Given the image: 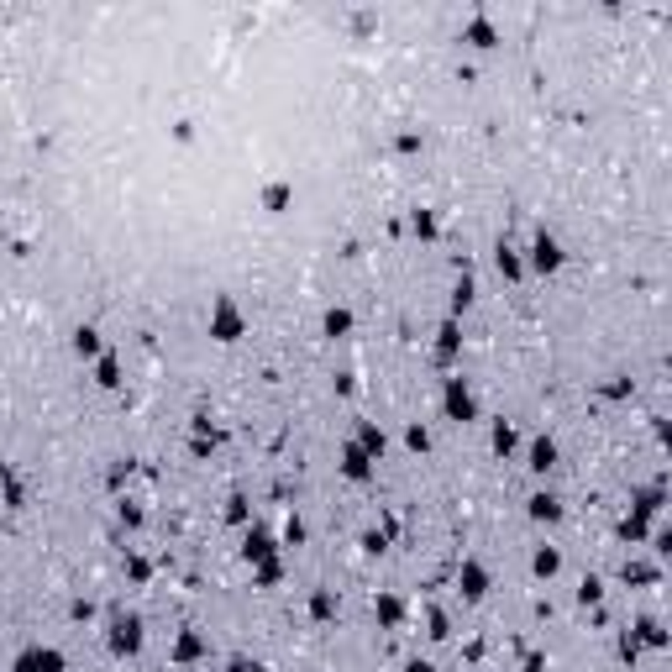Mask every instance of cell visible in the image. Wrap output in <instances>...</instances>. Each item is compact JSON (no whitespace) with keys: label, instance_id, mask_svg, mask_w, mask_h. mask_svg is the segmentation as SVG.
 Segmentation results:
<instances>
[{"label":"cell","instance_id":"21","mask_svg":"<svg viewBox=\"0 0 672 672\" xmlns=\"http://www.w3.org/2000/svg\"><path fill=\"white\" fill-rule=\"evenodd\" d=\"M405 672H436V667H431V662H410Z\"/></svg>","mask_w":672,"mask_h":672},{"label":"cell","instance_id":"9","mask_svg":"<svg viewBox=\"0 0 672 672\" xmlns=\"http://www.w3.org/2000/svg\"><path fill=\"white\" fill-rule=\"evenodd\" d=\"M373 467H368V452L362 447H347V478H368Z\"/></svg>","mask_w":672,"mask_h":672},{"label":"cell","instance_id":"1","mask_svg":"<svg viewBox=\"0 0 672 672\" xmlns=\"http://www.w3.org/2000/svg\"><path fill=\"white\" fill-rule=\"evenodd\" d=\"M210 336H221V342H237L242 336V315H237V305L226 300V294L216 300V310H210Z\"/></svg>","mask_w":672,"mask_h":672},{"label":"cell","instance_id":"18","mask_svg":"<svg viewBox=\"0 0 672 672\" xmlns=\"http://www.w3.org/2000/svg\"><path fill=\"white\" fill-rule=\"evenodd\" d=\"M268 205H273V210L289 205V190H284V184H273V190H268Z\"/></svg>","mask_w":672,"mask_h":672},{"label":"cell","instance_id":"10","mask_svg":"<svg viewBox=\"0 0 672 672\" xmlns=\"http://www.w3.org/2000/svg\"><path fill=\"white\" fill-rule=\"evenodd\" d=\"M362 452H368V457H384V431H379V426H362Z\"/></svg>","mask_w":672,"mask_h":672},{"label":"cell","instance_id":"7","mask_svg":"<svg viewBox=\"0 0 672 672\" xmlns=\"http://www.w3.org/2000/svg\"><path fill=\"white\" fill-rule=\"evenodd\" d=\"M74 352H79V357H95V352H100V331H95V326H79V331H74Z\"/></svg>","mask_w":672,"mask_h":672},{"label":"cell","instance_id":"20","mask_svg":"<svg viewBox=\"0 0 672 672\" xmlns=\"http://www.w3.org/2000/svg\"><path fill=\"white\" fill-rule=\"evenodd\" d=\"M232 672H258V662H232Z\"/></svg>","mask_w":672,"mask_h":672},{"label":"cell","instance_id":"12","mask_svg":"<svg viewBox=\"0 0 672 672\" xmlns=\"http://www.w3.org/2000/svg\"><path fill=\"white\" fill-rule=\"evenodd\" d=\"M531 568H536V578H552V573L562 568V562H557V552H536V562H531Z\"/></svg>","mask_w":672,"mask_h":672},{"label":"cell","instance_id":"13","mask_svg":"<svg viewBox=\"0 0 672 672\" xmlns=\"http://www.w3.org/2000/svg\"><path fill=\"white\" fill-rule=\"evenodd\" d=\"M100 384H105V389H116V384H121V368H116V357H105V362H100Z\"/></svg>","mask_w":672,"mask_h":672},{"label":"cell","instance_id":"14","mask_svg":"<svg viewBox=\"0 0 672 672\" xmlns=\"http://www.w3.org/2000/svg\"><path fill=\"white\" fill-rule=\"evenodd\" d=\"M499 273H509V278H520V258L509 247H499Z\"/></svg>","mask_w":672,"mask_h":672},{"label":"cell","instance_id":"17","mask_svg":"<svg viewBox=\"0 0 672 672\" xmlns=\"http://www.w3.org/2000/svg\"><path fill=\"white\" fill-rule=\"evenodd\" d=\"M578 599H583V604H599V578H583V588H578Z\"/></svg>","mask_w":672,"mask_h":672},{"label":"cell","instance_id":"11","mask_svg":"<svg viewBox=\"0 0 672 672\" xmlns=\"http://www.w3.org/2000/svg\"><path fill=\"white\" fill-rule=\"evenodd\" d=\"M531 515H536V520H557L562 509H557V499H546V494H536V499H531Z\"/></svg>","mask_w":672,"mask_h":672},{"label":"cell","instance_id":"4","mask_svg":"<svg viewBox=\"0 0 672 672\" xmlns=\"http://www.w3.org/2000/svg\"><path fill=\"white\" fill-rule=\"evenodd\" d=\"M447 415H457V421H473L478 415V405H473V394H467L462 379H447Z\"/></svg>","mask_w":672,"mask_h":672},{"label":"cell","instance_id":"5","mask_svg":"<svg viewBox=\"0 0 672 672\" xmlns=\"http://www.w3.org/2000/svg\"><path fill=\"white\" fill-rule=\"evenodd\" d=\"M16 672H63V656L53 646H37V651H26L16 662Z\"/></svg>","mask_w":672,"mask_h":672},{"label":"cell","instance_id":"3","mask_svg":"<svg viewBox=\"0 0 672 672\" xmlns=\"http://www.w3.org/2000/svg\"><path fill=\"white\" fill-rule=\"evenodd\" d=\"M142 646V620L137 614H121L111 625V651H137Z\"/></svg>","mask_w":672,"mask_h":672},{"label":"cell","instance_id":"8","mask_svg":"<svg viewBox=\"0 0 672 672\" xmlns=\"http://www.w3.org/2000/svg\"><path fill=\"white\" fill-rule=\"evenodd\" d=\"M483 583H489V578H483V568H478V562H467V568H462V594H467V599H478V594H483Z\"/></svg>","mask_w":672,"mask_h":672},{"label":"cell","instance_id":"19","mask_svg":"<svg viewBox=\"0 0 672 672\" xmlns=\"http://www.w3.org/2000/svg\"><path fill=\"white\" fill-rule=\"evenodd\" d=\"M190 656H200V641L184 636V641H179V662H190Z\"/></svg>","mask_w":672,"mask_h":672},{"label":"cell","instance_id":"6","mask_svg":"<svg viewBox=\"0 0 672 672\" xmlns=\"http://www.w3.org/2000/svg\"><path fill=\"white\" fill-rule=\"evenodd\" d=\"M552 462H557V441H552V436H541V441L531 447V467H536V473H546Z\"/></svg>","mask_w":672,"mask_h":672},{"label":"cell","instance_id":"2","mask_svg":"<svg viewBox=\"0 0 672 672\" xmlns=\"http://www.w3.org/2000/svg\"><path fill=\"white\" fill-rule=\"evenodd\" d=\"M531 268H536V273H557V268H562V247H557V237L536 232V242H531Z\"/></svg>","mask_w":672,"mask_h":672},{"label":"cell","instance_id":"15","mask_svg":"<svg viewBox=\"0 0 672 672\" xmlns=\"http://www.w3.org/2000/svg\"><path fill=\"white\" fill-rule=\"evenodd\" d=\"M347 326H352V315H347V310H326V331H331V336L347 331Z\"/></svg>","mask_w":672,"mask_h":672},{"label":"cell","instance_id":"16","mask_svg":"<svg viewBox=\"0 0 672 672\" xmlns=\"http://www.w3.org/2000/svg\"><path fill=\"white\" fill-rule=\"evenodd\" d=\"M494 447L509 452V447H515V431H509V426H494Z\"/></svg>","mask_w":672,"mask_h":672}]
</instances>
